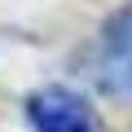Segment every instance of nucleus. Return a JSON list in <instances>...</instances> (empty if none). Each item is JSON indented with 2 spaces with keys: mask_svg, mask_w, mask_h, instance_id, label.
Segmentation results:
<instances>
[{
  "mask_svg": "<svg viewBox=\"0 0 132 132\" xmlns=\"http://www.w3.org/2000/svg\"><path fill=\"white\" fill-rule=\"evenodd\" d=\"M88 75L106 97L132 101V5L119 9L101 27V40H97L93 62H88Z\"/></svg>",
  "mask_w": 132,
  "mask_h": 132,
  "instance_id": "1",
  "label": "nucleus"
},
{
  "mask_svg": "<svg viewBox=\"0 0 132 132\" xmlns=\"http://www.w3.org/2000/svg\"><path fill=\"white\" fill-rule=\"evenodd\" d=\"M27 119L35 132H106L97 110L71 88H40L27 97Z\"/></svg>",
  "mask_w": 132,
  "mask_h": 132,
  "instance_id": "2",
  "label": "nucleus"
}]
</instances>
